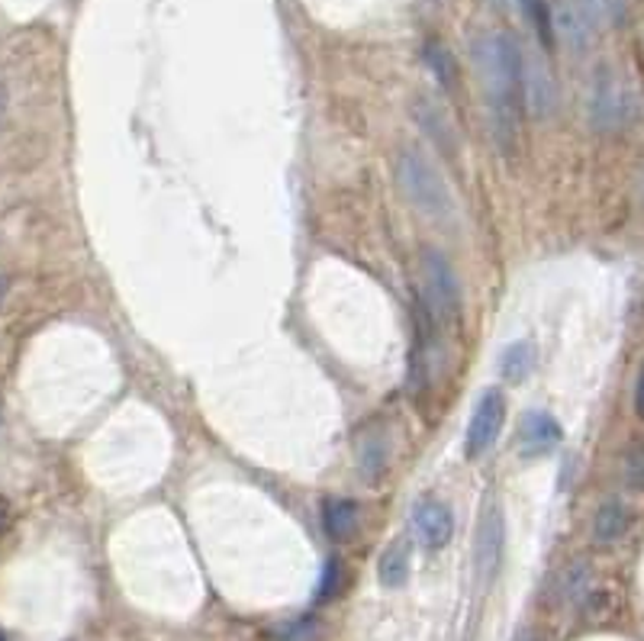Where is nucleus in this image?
<instances>
[{"mask_svg": "<svg viewBox=\"0 0 644 641\" xmlns=\"http://www.w3.org/2000/svg\"><path fill=\"white\" fill-rule=\"evenodd\" d=\"M473 65L490 97L493 129L503 152H513L522 103V46L509 33H487L473 39Z\"/></svg>", "mask_w": 644, "mask_h": 641, "instance_id": "f257e3e1", "label": "nucleus"}, {"mask_svg": "<svg viewBox=\"0 0 644 641\" xmlns=\"http://www.w3.org/2000/svg\"><path fill=\"white\" fill-rule=\"evenodd\" d=\"M396 187L426 219H435V223H449L452 219V213H455L452 190H449V184L442 178V172L422 152H416V149L400 152V159H396Z\"/></svg>", "mask_w": 644, "mask_h": 641, "instance_id": "f03ea898", "label": "nucleus"}, {"mask_svg": "<svg viewBox=\"0 0 644 641\" xmlns=\"http://www.w3.org/2000/svg\"><path fill=\"white\" fill-rule=\"evenodd\" d=\"M419 272H422V297H426L429 319H435L439 326H455L460 319V310H464V293H460L455 265L449 262L445 252L422 249Z\"/></svg>", "mask_w": 644, "mask_h": 641, "instance_id": "7ed1b4c3", "label": "nucleus"}, {"mask_svg": "<svg viewBox=\"0 0 644 641\" xmlns=\"http://www.w3.org/2000/svg\"><path fill=\"white\" fill-rule=\"evenodd\" d=\"M635 110H639V100L619 75H613V72L596 75L593 91H590V120L596 129L616 133L635 120Z\"/></svg>", "mask_w": 644, "mask_h": 641, "instance_id": "20e7f679", "label": "nucleus"}, {"mask_svg": "<svg viewBox=\"0 0 644 641\" xmlns=\"http://www.w3.org/2000/svg\"><path fill=\"white\" fill-rule=\"evenodd\" d=\"M506 554V519L496 503H490L480 513L477 532H473V570L480 583H493Z\"/></svg>", "mask_w": 644, "mask_h": 641, "instance_id": "39448f33", "label": "nucleus"}, {"mask_svg": "<svg viewBox=\"0 0 644 641\" xmlns=\"http://www.w3.org/2000/svg\"><path fill=\"white\" fill-rule=\"evenodd\" d=\"M503 423H506V400L500 390H483L473 413H470V423H467V442H464V452L467 458H483L500 432H503Z\"/></svg>", "mask_w": 644, "mask_h": 641, "instance_id": "423d86ee", "label": "nucleus"}, {"mask_svg": "<svg viewBox=\"0 0 644 641\" xmlns=\"http://www.w3.org/2000/svg\"><path fill=\"white\" fill-rule=\"evenodd\" d=\"M413 529H416V539L422 542V549L442 551L455 536V516H452L449 503H442L439 497H426L413 510Z\"/></svg>", "mask_w": 644, "mask_h": 641, "instance_id": "0eeeda50", "label": "nucleus"}, {"mask_svg": "<svg viewBox=\"0 0 644 641\" xmlns=\"http://www.w3.org/2000/svg\"><path fill=\"white\" fill-rule=\"evenodd\" d=\"M522 100L532 116L545 120L557 106V88H554L552 72L542 55H526L522 52Z\"/></svg>", "mask_w": 644, "mask_h": 641, "instance_id": "6e6552de", "label": "nucleus"}, {"mask_svg": "<svg viewBox=\"0 0 644 641\" xmlns=\"http://www.w3.org/2000/svg\"><path fill=\"white\" fill-rule=\"evenodd\" d=\"M560 442H564V429H560V423L554 419L552 413L532 410V413L522 416V423H519V452L526 458L552 455Z\"/></svg>", "mask_w": 644, "mask_h": 641, "instance_id": "1a4fd4ad", "label": "nucleus"}, {"mask_svg": "<svg viewBox=\"0 0 644 641\" xmlns=\"http://www.w3.org/2000/svg\"><path fill=\"white\" fill-rule=\"evenodd\" d=\"M552 33H557L573 52H583L593 42L596 26L590 23V16L580 10L577 0H560L552 7Z\"/></svg>", "mask_w": 644, "mask_h": 641, "instance_id": "9d476101", "label": "nucleus"}, {"mask_svg": "<svg viewBox=\"0 0 644 641\" xmlns=\"http://www.w3.org/2000/svg\"><path fill=\"white\" fill-rule=\"evenodd\" d=\"M358 516H362V510L355 500L336 497V500L323 503V529L332 542H349L358 529Z\"/></svg>", "mask_w": 644, "mask_h": 641, "instance_id": "9b49d317", "label": "nucleus"}, {"mask_svg": "<svg viewBox=\"0 0 644 641\" xmlns=\"http://www.w3.org/2000/svg\"><path fill=\"white\" fill-rule=\"evenodd\" d=\"M629 526H632L629 506L622 500H606L596 510V516H593V539L599 545H613V542H619L629 532Z\"/></svg>", "mask_w": 644, "mask_h": 641, "instance_id": "f8f14e48", "label": "nucleus"}, {"mask_svg": "<svg viewBox=\"0 0 644 641\" xmlns=\"http://www.w3.org/2000/svg\"><path fill=\"white\" fill-rule=\"evenodd\" d=\"M409 542H403V539H396L390 549L380 554V561H377V580H380V587H387V590H400L406 580H409Z\"/></svg>", "mask_w": 644, "mask_h": 641, "instance_id": "ddd939ff", "label": "nucleus"}, {"mask_svg": "<svg viewBox=\"0 0 644 641\" xmlns=\"http://www.w3.org/2000/svg\"><path fill=\"white\" fill-rule=\"evenodd\" d=\"M539 365V349H535V342H529V339H519V342H513L506 352H503V359H500V374L509 380V384H522L532 370Z\"/></svg>", "mask_w": 644, "mask_h": 641, "instance_id": "4468645a", "label": "nucleus"}, {"mask_svg": "<svg viewBox=\"0 0 644 641\" xmlns=\"http://www.w3.org/2000/svg\"><path fill=\"white\" fill-rule=\"evenodd\" d=\"M586 593H590V564H586V561H573V564L560 574L557 596H560V603L577 606V603L586 600Z\"/></svg>", "mask_w": 644, "mask_h": 641, "instance_id": "2eb2a0df", "label": "nucleus"}, {"mask_svg": "<svg viewBox=\"0 0 644 641\" xmlns=\"http://www.w3.org/2000/svg\"><path fill=\"white\" fill-rule=\"evenodd\" d=\"M358 461H362V470L368 480L383 477L387 470V442L380 439V429H370L358 439Z\"/></svg>", "mask_w": 644, "mask_h": 641, "instance_id": "dca6fc26", "label": "nucleus"}, {"mask_svg": "<svg viewBox=\"0 0 644 641\" xmlns=\"http://www.w3.org/2000/svg\"><path fill=\"white\" fill-rule=\"evenodd\" d=\"M345 580H349V570H345L342 557H329L326 567H323L319 587H316V600L319 603H336L345 590Z\"/></svg>", "mask_w": 644, "mask_h": 641, "instance_id": "f3484780", "label": "nucleus"}, {"mask_svg": "<svg viewBox=\"0 0 644 641\" xmlns=\"http://www.w3.org/2000/svg\"><path fill=\"white\" fill-rule=\"evenodd\" d=\"M416 116H419L422 129L439 142V149L452 155V149H455V136H452V126L442 120V113H439L435 106H429V103H419V113H416Z\"/></svg>", "mask_w": 644, "mask_h": 641, "instance_id": "a211bd4d", "label": "nucleus"}, {"mask_svg": "<svg viewBox=\"0 0 644 641\" xmlns=\"http://www.w3.org/2000/svg\"><path fill=\"white\" fill-rule=\"evenodd\" d=\"M326 639V626L319 616H300L293 623H287L280 632H277V641H323Z\"/></svg>", "mask_w": 644, "mask_h": 641, "instance_id": "6ab92c4d", "label": "nucleus"}, {"mask_svg": "<svg viewBox=\"0 0 644 641\" xmlns=\"http://www.w3.org/2000/svg\"><path fill=\"white\" fill-rule=\"evenodd\" d=\"M426 65L432 68V75L439 78V85H442L445 91L455 88V59H452V52H449L445 46L432 42V46L426 49Z\"/></svg>", "mask_w": 644, "mask_h": 641, "instance_id": "aec40b11", "label": "nucleus"}, {"mask_svg": "<svg viewBox=\"0 0 644 641\" xmlns=\"http://www.w3.org/2000/svg\"><path fill=\"white\" fill-rule=\"evenodd\" d=\"M580 10L590 16L593 26H603V23H613L619 16V0H577Z\"/></svg>", "mask_w": 644, "mask_h": 641, "instance_id": "412c9836", "label": "nucleus"}, {"mask_svg": "<svg viewBox=\"0 0 644 641\" xmlns=\"http://www.w3.org/2000/svg\"><path fill=\"white\" fill-rule=\"evenodd\" d=\"M622 470H626V483H629L632 490H644V442L629 449Z\"/></svg>", "mask_w": 644, "mask_h": 641, "instance_id": "4be33fe9", "label": "nucleus"}, {"mask_svg": "<svg viewBox=\"0 0 644 641\" xmlns=\"http://www.w3.org/2000/svg\"><path fill=\"white\" fill-rule=\"evenodd\" d=\"M635 413H639V419H644V370L639 374V384H635Z\"/></svg>", "mask_w": 644, "mask_h": 641, "instance_id": "5701e85b", "label": "nucleus"}, {"mask_svg": "<svg viewBox=\"0 0 644 641\" xmlns=\"http://www.w3.org/2000/svg\"><path fill=\"white\" fill-rule=\"evenodd\" d=\"M3 110H7V93L0 88V120H3Z\"/></svg>", "mask_w": 644, "mask_h": 641, "instance_id": "b1692460", "label": "nucleus"}, {"mask_svg": "<svg viewBox=\"0 0 644 641\" xmlns=\"http://www.w3.org/2000/svg\"><path fill=\"white\" fill-rule=\"evenodd\" d=\"M516 641H539V639H535L532 632H522V636H519V639H516Z\"/></svg>", "mask_w": 644, "mask_h": 641, "instance_id": "393cba45", "label": "nucleus"}, {"mask_svg": "<svg viewBox=\"0 0 644 641\" xmlns=\"http://www.w3.org/2000/svg\"><path fill=\"white\" fill-rule=\"evenodd\" d=\"M3 290H7V277L0 275V297H3Z\"/></svg>", "mask_w": 644, "mask_h": 641, "instance_id": "a878e982", "label": "nucleus"}, {"mask_svg": "<svg viewBox=\"0 0 644 641\" xmlns=\"http://www.w3.org/2000/svg\"><path fill=\"white\" fill-rule=\"evenodd\" d=\"M496 3H500V7H506V3H509V0H496Z\"/></svg>", "mask_w": 644, "mask_h": 641, "instance_id": "bb28decb", "label": "nucleus"}, {"mask_svg": "<svg viewBox=\"0 0 644 641\" xmlns=\"http://www.w3.org/2000/svg\"><path fill=\"white\" fill-rule=\"evenodd\" d=\"M0 641H3V639H0Z\"/></svg>", "mask_w": 644, "mask_h": 641, "instance_id": "cd10ccee", "label": "nucleus"}]
</instances>
